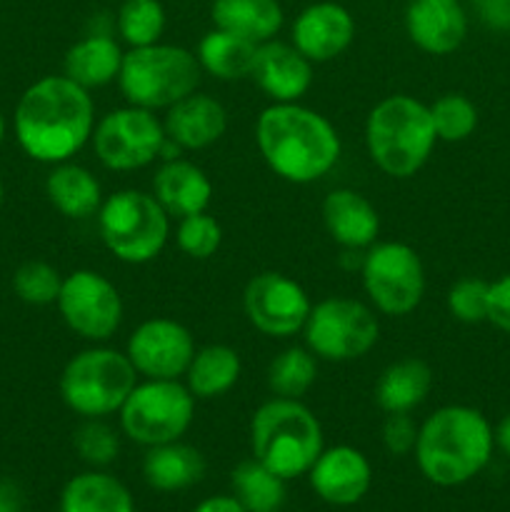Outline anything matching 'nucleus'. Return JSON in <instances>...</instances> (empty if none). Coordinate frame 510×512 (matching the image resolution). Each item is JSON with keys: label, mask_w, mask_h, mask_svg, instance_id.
<instances>
[{"label": "nucleus", "mask_w": 510, "mask_h": 512, "mask_svg": "<svg viewBox=\"0 0 510 512\" xmlns=\"http://www.w3.org/2000/svg\"><path fill=\"white\" fill-rule=\"evenodd\" d=\"M13 130L28 158L48 165L65 163L93 138L95 103L68 75H45L20 95Z\"/></svg>", "instance_id": "nucleus-1"}, {"label": "nucleus", "mask_w": 510, "mask_h": 512, "mask_svg": "<svg viewBox=\"0 0 510 512\" xmlns=\"http://www.w3.org/2000/svg\"><path fill=\"white\" fill-rule=\"evenodd\" d=\"M255 143L268 168L295 185L325 178L343 150L335 125L300 103L268 105L255 123Z\"/></svg>", "instance_id": "nucleus-2"}, {"label": "nucleus", "mask_w": 510, "mask_h": 512, "mask_svg": "<svg viewBox=\"0 0 510 512\" xmlns=\"http://www.w3.org/2000/svg\"><path fill=\"white\" fill-rule=\"evenodd\" d=\"M495 448V435L480 410L445 405L418 428L415 460L425 480L440 488H455L473 480Z\"/></svg>", "instance_id": "nucleus-3"}, {"label": "nucleus", "mask_w": 510, "mask_h": 512, "mask_svg": "<svg viewBox=\"0 0 510 512\" xmlns=\"http://www.w3.org/2000/svg\"><path fill=\"white\" fill-rule=\"evenodd\" d=\"M435 135L430 105L413 95H388L365 120V148L375 168L390 178H413L433 155Z\"/></svg>", "instance_id": "nucleus-4"}, {"label": "nucleus", "mask_w": 510, "mask_h": 512, "mask_svg": "<svg viewBox=\"0 0 510 512\" xmlns=\"http://www.w3.org/2000/svg\"><path fill=\"white\" fill-rule=\"evenodd\" d=\"M253 458L283 480L308 475L323 453V428L300 400L275 398L260 405L250 420Z\"/></svg>", "instance_id": "nucleus-5"}, {"label": "nucleus", "mask_w": 510, "mask_h": 512, "mask_svg": "<svg viewBox=\"0 0 510 512\" xmlns=\"http://www.w3.org/2000/svg\"><path fill=\"white\" fill-rule=\"evenodd\" d=\"M200 68L195 53L168 43L130 48L123 55L118 85L128 105L145 110H168L198 90Z\"/></svg>", "instance_id": "nucleus-6"}, {"label": "nucleus", "mask_w": 510, "mask_h": 512, "mask_svg": "<svg viewBox=\"0 0 510 512\" xmlns=\"http://www.w3.org/2000/svg\"><path fill=\"white\" fill-rule=\"evenodd\" d=\"M98 233L120 263L143 265L163 253L170 235V215L155 195L125 188L103 200L98 210Z\"/></svg>", "instance_id": "nucleus-7"}, {"label": "nucleus", "mask_w": 510, "mask_h": 512, "mask_svg": "<svg viewBox=\"0 0 510 512\" xmlns=\"http://www.w3.org/2000/svg\"><path fill=\"white\" fill-rule=\"evenodd\" d=\"M138 373L128 355L113 348L80 350L60 375V398L80 418H108L123 408Z\"/></svg>", "instance_id": "nucleus-8"}, {"label": "nucleus", "mask_w": 510, "mask_h": 512, "mask_svg": "<svg viewBox=\"0 0 510 512\" xmlns=\"http://www.w3.org/2000/svg\"><path fill=\"white\" fill-rule=\"evenodd\" d=\"M118 415L120 430L133 443L145 448L175 443L193 425L195 395L178 380L145 378L130 390Z\"/></svg>", "instance_id": "nucleus-9"}, {"label": "nucleus", "mask_w": 510, "mask_h": 512, "mask_svg": "<svg viewBox=\"0 0 510 512\" xmlns=\"http://www.w3.org/2000/svg\"><path fill=\"white\" fill-rule=\"evenodd\" d=\"M305 348L320 360L348 363L368 355L380 338L378 315L355 298H325L303 325Z\"/></svg>", "instance_id": "nucleus-10"}, {"label": "nucleus", "mask_w": 510, "mask_h": 512, "mask_svg": "<svg viewBox=\"0 0 510 512\" xmlns=\"http://www.w3.org/2000/svg\"><path fill=\"white\" fill-rule=\"evenodd\" d=\"M363 288L375 310L390 318L413 313L425 295V268L410 245L373 243L360 260Z\"/></svg>", "instance_id": "nucleus-11"}, {"label": "nucleus", "mask_w": 510, "mask_h": 512, "mask_svg": "<svg viewBox=\"0 0 510 512\" xmlns=\"http://www.w3.org/2000/svg\"><path fill=\"white\" fill-rule=\"evenodd\" d=\"M165 128L153 110L125 105V108L110 110L108 115L95 123L93 143L95 155L108 170L130 173L160 158L165 145Z\"/></svg>", "instance_id": "nucleus-12"}, {"label": "nucleus", "mask_w": 510, "mask_h": 512, "mask_svg": "<svg viewBox=\"0 0 510 512\" xmlns=\"http://www.w3.org/2000/svg\"><path fill=\"white\" fill-rule=\"evenodd\" d=\"M55 305L65 325L90 343L110 340L123 323V298L98 270L83 268L65 275Z\"/></svg>", "instance_id": "nucleus-13"}, {"label": "nucleus", "mask_w": 510, "mask_h": 512, "mask_svg": "<svg viewBox=\"0 0 510 512\" xmlns=\"http://www.w3.org/2000/svg\"><path fill=\"white\" fill-rule=\"evenodd\" d=\"M310 303L303 285L275 270L253 275L245 285L243 310L258 333L268 338H290L300 333L308 320Z\"/></svg>", "instance_id": "nucleus-14"}, {"label": "nucleus", "mask_w": 510, "mask_h": 512, "mask_svg": "<svg viewBox=\"0 0 510 512\" xmlns=\"http://www.w3.org/2000/svg\"><path fill=\"white\" fill-rule=\"evenodd\" d=\"M125 355L143 378L178 380L193 360L195 340L178 320L150 318L130 333Z\"/></svg>", "instance_id": "nucleus-15"}, {"label": "nucleus", "mask_w": 510, "mask_h": 512, "mask_svg": "<svg viewBox=\"0 0 510 512\" xmlns=\"http://www.w3.org/2000/svg\"><path fill=\"white\" fill-rule=\"evenodd\" d=\"M310 488L328 505L348 508L360 503L373 485V468L358 448L335 445L323 448L313 468L308 470Z\"/></svg>", "instance_id": "nucleus-16"}, {"label": "nucleus", "mask_w": 510, "mask_h": 512, "mask_svg": "<svg viewBox=\"0 0 510 512\" xmlns=\"http://www.w3.org/2000/svg\"><path fill=\"white\" fill-rule=\"evenodd\" d=\"M355 40V18L345 5L320 0L298 13L293 23V45L310 63H328L343 55Z\"/></svg>", "instance_id": "nucleus-17"}, {"label": "nucleus", "mask_w": 510, "mask_h": 512, "mask_svg": "<svg viewBox=\"0 0 510 512\" xmlns=\"http://www.w3.org/2000/svg\"><path fill=\"white\" fill-rule=\"evenodd\" d=\"M405 33L423 53L450 55L468 35V15L460 0H410Z\"/></svg>", "instance_id": "nucleus-18"}, {"label": "nucleus", "mask_w": 510, "mask_h": 512, "mask_svg": "<svg viewBox=\"0 0 510 512\" xmlns=\"http://www.w3.org/2000/svg\"><path fill=\"white\" fill-rule=\"evenodd\" d=\"M250 78L273 103H298L313 85V63L293 43L268 40L258 45Z\"/></svg>", "instance_id": "nucleus-19"}, {"label": "nucleus", "mask_w": 510, "mask_h": 512, "mask_svg": "<svg viewBox=\"0 0 510 512\" xmlns=\"http://www.w3.org/2000/svg\"><path fill=\"white\" fill-rule=\"evenodd\" d=\"M165 135L180 150H203L218 143L228 130V113L213 95L190 93L165 110Z\"/></svg>", "instance_id": "nucleus-20"}, {"label": "nucleus", "mask_w": 510, "mask_h": 512, "mask_svg": "<svg viewBox=\"0 0 510 512\" xmlns=\"http://www.w3.org/2000/svg\"><path fill=\"white\" fill-rule=\"evenodd\" d=\"M323 223L330 238L345 250H368L378 243L380 215L365 195L350 188H338L325 195Z\"/></svg>", "instance_id": "nucleus-21"}, {"label": "nucleus", "mask_w": 510, "mask_h": 512, "mask_svg": "<svg viewBox=\"0 0 510 512\" xmlns=\"http://www.w3.org/2000/svg\"><path fill=\"white\" fill-rule=\"evenodd\" d=\"M153 195L170 218L205 213L213 200V183L200 165L190 160H165L153 178Z\"/></svg>", "instance_id": "nucleus-22"}, {"label": "nucleus", "mask_w": 510, "mask_h": 512, "mask_svg": "<svg viewBox=\"0 0 510 512\" xmlns=\"http://www.w3.org/2000/svg\"><path fill=\"white\" fill-rule=\"evenodd\" d=\"M45 195L60 215L73 220L98 215L105 200L98 178L88 168L70 163V160L53 165V170L45 178Z\"/></svg>", "instance_id": "nucleus-23"}, {"label": "nucleus", "mask_w": 510, "mask_h": 512, "mask_svg": "<svg viewBox=\"0 0 510 512\" xmlns=\"http://www.w3.org/2000/svg\"><path fill=\"white\" fill-rule=\"evenodd\" d=\"M123 55L120 43L110 35H85L83 40L70 45L68 53H65L63 75H68L73 83L83 85L85 90L103 88V85L118 80Z\"/></svg>", "instance_id": "nucleus-24"}, {"label": "nucleus", "mask_w": 510, "mask_h": 512, "mask_svg": "<svg viewBox=\"0 0 510 512\" xmlns=\"http://www.w3.org/2000/svg\"><path fill=\"white\" fill-rule=\"evenodd\" d=\"M433 388V370L420 358L390 363L375 383V403L383 413H413Z\"/></svg>", "instance_id": "nucleus-25"}, {"label": "nucleus", "mask_w": 510, "mask_h": 512, "mask_svg": "<svg viewBox=\"0 0 510 512\" xmlns=\"http://www.w3.org/2000/svg\"><path fill=\"white\" fill-rule=\"evenodd\" d=\"M205 475V460L200 450L180 443H165L148 448L143 458L145 483L160 493H178L200 483Z\"/></svg>", "instance_id": "nucleus-26"}, {"label": "nucleus", "mask_w": 510, "mask_h": 512, "mask_svg": "<svg viewBox=\"0 0 510 512\" xmlns=\"http://www.w3.org/2000/svg\"><path fill=\"white\" fill-rule=\"evenodd\" d=\"M213 25L253 43H268L283 28V8L278 0H213Z\"/></svg>", "instance_id": "nucleus-27"}, {"label": "nucleus", "mask_w": 510, "mask_h": 512, "mask_svg": "<svg viewBox=\"0 0 510 512\" xmlns=\"http://www.w3.org/2000/svg\"><path fill=\"white\" fill-rule=\"evenodd\" d=\"M60 512H135V503L115 475L88 470L65 483Z\"/></svg>", "instance_id": "nucleus-28"}, {"label": "nucleus", "mask_w": 510, "mask_h": 512, "mask_svg": "<svg viewBox=\"0 0 510 512\" xmlns=\"http://www.w3.org/2000/svg\"><path fill=\"white\" fill-rule=\"evenodd\" d=\"M240 370H243V363H240L238 350L223 343L205 345L195 350L185 370V385L195 395V400H213L238 383Z\"/></svg>", "instance_id": "nucleus-29"}, {"label": "nucleus", "mask_w": 510, "mask_h": 512, "mask_svg": "<svg viewBox=\"0 0 510 512\" xmlns=\"http://www.w3.org/2000/svg\"><path fill=\"white\" fill-rule=\"evenodd\" d=\"M255 53H258V43L240 35L228 33V30L213 28L210 33L203 35L198 43V58L200 68L210 73L218 80H243L250 78L255 65Z\"/></svg>", "instance_id": "nucleus-30"}, {"label": "nucleus", "mask_w": 510, "mask_h": 512, "mask_svg": "<svg viewBox=\"0 0 510 512\" xmlns=\"http://www.w3.org/2000/svg\"><path fill=\"white\" fill-rule=\"evenodd\" d=\"M233 495L248 512H278L285 503V480L260 460H243L230 475Z\"/></svg>", "instance_id": "nucleus-31"}, {"label": "nucleus", "mask_w": 510, "mask_h": 512, "mask_svg": "<svg viewBox=\"0 0 510 512\" xmlns=\"http://www.w3.org/2000/svg\"><path fill=\"white\" fill-rule=\"evenodd\" d=\"M318 378V358L308 348H285L268 365V388L275 398L300 400Z\"/></svg>", "instance_id": "nucleus-32"}, {"label": "nucleus", "mask_w": 510, "mask_h": 512, "mask_svg": "<svg viewBox=\"0 0 510 512\" xmlns=\"http://www.w3.org/2000/svg\"><path fill=\"white\" fill-rule=\"evenodd\" d=\"M115 28L130 48L160 43L165 30V8L160 0H123L115 15Z\"/></svg>", "instance_id": "nucleus-33"}, {"label": "nucleus", "mask_w": 510, "mask_h": 512, "mask_svg": "<svg viewBox=\"0 0 510 512\" xmlns=\"http://www.w3.org/2000/svg\"><path fill=\"white\" fill-rule=\"evenodd\" d=\"M435 135L445 143H460L478 128V108L463 93H445L430 105Z\"/></svg>", "instance_id": "nucleus-34"}, {"label": "nucleus", "mask_w": 510, "mask_h": 512, "mask_svg": "<svg viewBox=\"0 0 510 512\" xmlns=\"http://www.w3.org/2000/svg\"><path fill=\"white\" fill-rule=\"evenodd\" d=\"M63 275L45 260H28L13 275V290L28 305H53L60 295Z\"/></svg>", "instance_id": "nucleus-35"}, {"label": "nucleus", "mask_w": 510, "mask_h": 512, "mask_svg": "<svg viewBox=\"0 0 510 512\" xmlns=\"http://www.w3.org/2000/svg\"><path fill=\"white\" fill-rule=\"evenodd\" d=\"M175 240L178 248L183 250L188 258L193 260H208L218 253L220 243H223V228L213 215L195 213L188 218H180L178 230H175Z\"/></svg>", "instance_id": "nucleus-36"}, {"label": "nucleus", "mask_w": 510, "mask_h": 512, "mask_svg": "<svg viewBox=\"0 0 510 512\" xmlns=\"http://www.w3.org/2000/svg\"><path fill=\"white\" fill-rule=\"evenodd\" d=\"M73 445L80 460L95 468H105L120 453L118 433L108 423H103V418H85V423L75 430Z\"/></svg>", "instance_id": "nucleus-37"}, {"label": "nucleus", "mask_w": 510, "mask_h": 512, "mask_svg": "<svg viewBox=\"0 0 510 512\" xmlns=\"http://www.w3.org/2000/svg\"><path fill=\"white\" fill-rule=\"evenodd\" d=\"M490 283L480 278H463L448 290V310L460 323H483L488 320Z\"/></svg>", "instance_id": "nucleus-38"}, {"label": "nucleus", "mask_w": 510, "mask_h": 512, "mask_svg": "<svg viewBox=\"0 0 510 512\" xmlns=\"http://www.w3.org/2000/svg\"><path fill=\"white\" fill-rule=\"evenodd\" d=\"M420 425L410 413H388L383 423V445L390 455H410L418 443Z\"/></svg>", "instance_id": "nucleus-39"}, {"label": "nucleus", "mask_w": 510, "mask_h": 512, "mask_svg": "<svg viewBox=\"0 0 510 512\" xmlns=\"http://www.w3.org/2000/svg\"><path fill=\"white\" fill-rule=\"evenodd\" d=\"M488 320L503 333H510V275L490 283Z\"/></svg>", "instance_id": "nucleus-40"}, {"label": "nucleus", "mask_w": 510, "mask_h": 512, "mask_svg": "<svg viewBox=\"0 0 510 512\" xmlns=\"http://www.w3.org/2000/svg\"><path fill=\"white\" fill-rule=\"evenodd\" d=\"M480 20L493 30H510V0H473Z\"/></svg>", "instance_id": "nucleus-41"}, {"label": "nucleus", "mask_w": 510, "mask_h": 512, "mask_svg": "<svg viewBox=\"0 0 510 512\" xmlns=\"http://www.w3.org/2000/svg\"><path fill=\"white\" fill-rule=\"evenodd\" d=\"M193 512H248L235 495H213L195 505Z\"/></svg>", "instance_id": "nucleus-42"}, {"label": "nucleus", "mask_w": 510, "mask_h": 512, "mask_svg": "<svg viewBox=\"0 0 510 512\" xmlns=\"http://www.w3.org/2000/svg\"><path fill=\"white\" fill-rule=\"evenodd\" d=\"M25 500L23 493L10 480H0V512H23Z\"/></svg>", "instance_id": "nucleus-43"}, {"label": "nucleus", "mask_w": 510, "mask_h": 512, "mask_svg": "<svg viewBox=\"0 0 510 512\" xmlns=\"http://www.w3.org/2000/svg\"><path fill=\"white\" fill-rule=\"evenodd\" d=\"M493 435H495V445H498V448L510 458V413L500 420L498 428L493 430Z\"/></svg>", "instance_id": "nucleus-44"}, {"label": "nucleus", "mask_w": 510, "mask_h": 512, "mask_svg": "<svg viewBox=\"0 0 510 512\" xmlns=\"http://www.w3.org/2000/svg\"><path fill=\"white\" fill-rule=\"evenodd\" d=\"M3 140H5V118L3 113H0V145H3Z\"/></svg>", "instance_id": "nucleus-45"}, {"label": "nucleus", "mask_w": 510, "mask_h": 512, "mask_svg": "<svg viewBox=\"0 0 510 512\" xmlns=\"http://www.w3.org/2000/svg\"><path fill=\"white\" fill-rule=\"evenodd\" d=\"M3 198H5V188H3V178H0V208H3Z\"/></svg>", "instance_id": "nucleus-46"}, {"label": "nucleus", "mask_w": 510, "mask_h": 512, "mask_svg": "<svg viewBox=\"0 0 510 512\" xmlns=\"http://www.w3.org/2000/svg\"><path fill=\"white\" fill-rule=\"evenodd\" d=\"M0 3H3V0H0Z\"/></svg>", "instance_id": "nucleus-47"}]
</instances>
